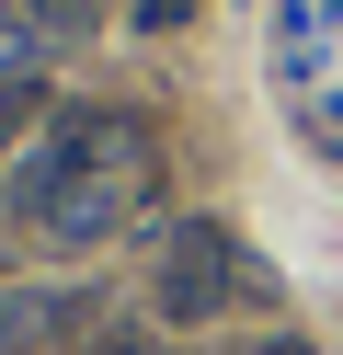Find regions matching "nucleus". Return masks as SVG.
Instances as JSON below:
<instances>
[{
    "label": "nucleus",
    "mask_w": 343,
    "mask_h": 355,
    "mask_svg": "<svg viewBox=\"0 0 343 355\" xmlns=\"http://www.w3.org/2000/svg\"><path fill=\"white\" fill-rule=\"evenodd\" d=\"M149 195H160V138L137 115H114V103H69L58 126H35V149H23V172H12L23 230L58 241V252L114 241Z\"/></svg>",
    "instance_id": "1"
},
{
    "label": "nucleus",
    "mask_w": 343,
    "mask_h": 355,
    "mask_svg": "<svg viewBox=\"0 0 343 355\" xmlns=\"http://www.w3.org/2000/svg\"><path fill=\"white\" fill-rule=\"evenodd\" d=\"M240 275H252V252L218 230V218H172V241H160V275H149V309L160 321H218L229 298H240Z\"/></svg>",
    "instance_id": "2"
},
{
    "label": "nucleus",
    "mask_w": 343,
    "mask_h": 355,
    "mask_svg": "<svg viewBox=\"0 0 343 355\" xmlns=\"http://www.w3.org/2000/svg\"><path fill=\"white\" fill-rule=\"evenodd\" d=\"M46 332H80V298H12V309H0V355L46 344Z\"/></svg>",
    "instance_id": "3"
},
{
    "label": "nucleus",
    "mask_w": 343,
    "mask_h": 355,
    "mask_svg": "<svg viewBox=\"0 0 343 355\" xmlns=\"http://www.w3.org/2000/svg\"><path fill=\"white\" fill-rule=\"evenodd\" d=\"M35 115H46V80H35V69H0V149H12Z\"/></svg>",
    "instance_id": "4"
},
{
    "label": "nucleus",
    "mask_w": 343,
    "mask_h": 355,
    "mask_svg": "<svg viewBox=\"0 0 343 355\" xmlns=\"http://www.w3.org/2000/svg\"><path fill=\"white\" fill-rule=\"evenodd\" d=\"M103 24V0H35V35H91Z\"/></svg>",
    "instance_id": "5"
},
{
    "label": "nucleus",
    "mask_w": 343,
    "mask_h": 355,
    "mask_svg": "<svg viewBox=\"0 0 343 355\" xmlns=\"http://www.w3.org/2000/svg\"><path fill=\"white\" fill-rule=\"evenodd\" d=\"M126 24H137V35H183V24H195V0H126Z\"/></svg>",
    "instance_id": "6"
},
{
    "label": "nucleus",
    "mask_w": 343,
    "mask_h": 355,
    "mask_svg": "<svg viewBox=\"0 0 343 355\" xmlns=\"http://www.w3.org/2000/svg\"><path fill=\"white\" fill-rule=\"evenodd\" d=\"M91 355H149V344H137V332H103V344H91Z\"/></svg>",
    "instance_id": "7"
},
{
    "label": "nucleus",
    "mask_w": 343,
    "mask_h": 355,
    "mask_svg": "<svg viewBox=\"0 0 343 355\" xmlns=\"http://www.w3.org/2000/svg\"><path fill=\"white\" fill-rule=\"evenodd\" d=\"M252 355H309V344H297V332H274V344H252Z\"/></svg>",
    "instance_id": "8"
},
{
    "label": "nucleus",
    "mask_w": 343,
    "mask_h": 355,
    "mask_svg": "<svg viewBox=\"0 0 343 355\" xmlns=\"http://www.w3.org/2000/svg\"><path fill=\"white\" fill-rule=\"evenodd\" d=\"M0 24H35V0H0Z\"/></svg>",
    "instance_id": "9"
}]
</instances>
